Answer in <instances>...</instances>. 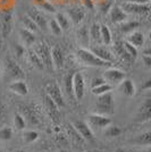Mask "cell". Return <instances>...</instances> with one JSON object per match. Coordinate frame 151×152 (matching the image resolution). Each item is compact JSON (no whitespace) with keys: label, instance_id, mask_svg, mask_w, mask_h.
Wrapping results in <instances>:
<instances>
[{"label":"cell","instance_id":"6da1fadb","mask_svg":"<svg viewBox=\"0 0 151 152\" xmlns=\"http://www.w3.org/2000/svg\"><path fill=\"white\" fill-rule=\"evenodd\" d=\"M95 114L103 116H110L115 114V100L111 91L98 95L95 101Z\"/></svg>","mask_w":151,"mask_h":152},{"label":"cell","instance_id":"7a4b0ae2","mask_svg":"<svg viewBox=\"0 0 151 152\" xmlns=\"http://www.w3.org/2000/svg\"><path fill=\"white\" fill-rule=\"evenodd\" d=\"M76 56L81 63L86 65V66H91V67H105L109 64L99 59L98 57H95L92 53V51L88 48H80L76 52Z\"/></svg>","mask_w":151,"mask_h":152},{"label":"cell","instance_id":"3957f363","mask_svg":"<svg viewBox=\"0 0 151 152\" xmlns=\"http://www.w3.org/2000/svg\"><path fill=\"white\" fill-rule=\"evenodd\" d=\"M5 77L9 83L24 78L23 69L12 58H7L5 60Z\"/></svg>","mask_w":151,"mask_h":152},{"label":"cell","instance_id":"277c9868","mask_svg":"<svg viewBox=\"0 0 151 152\" xmlns=\"http://www.w3.org/2000/svg\"><path fill=\"white\" fill-rule=\"evenodd\" d=\"M12 30H13V12L10 9L0 10V35L1 38H8Z\"/></svg>","mask_w":151,"mask_h":152},{"label":"cell","instance_id":"5b68a950","mask_svg":"<svg viewBox=\"0 0 151 152\" xmlns=\"http://www.w3.org/2000/svg\"><path fill=\"white\" fill-rule=\"evenodd\" d=\"M34 51L37 52L40 59L43 63L44 68H47L48 70H51L54 68L52 66V61H51V49L49 48V45H47L45 42H39L35 45V49Z\"/></svg>","mask_w":151,"mask_h":152},{"label":"cell","instance_id":"8992f818","mask_svg":"<svg viewBox=\"0 0 151 152\" xmlns=\"http://www.w3.org/2000/svg\"><path fill=\"white\" fill-rule=\"evenodd\" d=\"M45 94L50 98L52 101L56 103L59 108L65 107V100H64L62 90L56 82H50L45 86Z\"/></svg>","mask_w":151,"mask_h":152},{"label":"cell","instance_id":"52a82bcc","mask_svg":"<svg viewBox=\"0 0 151 152\" xmlns=\"http://www.w3.org/2000/svg\"><path fill=\"white\" fill-rule=\"evenodd\" d=\"M120 8L126 14L134 15H149L150 4H132V2H122Z\"/></svg>","mask_w":151,"mask_h":152},{"label":"cell","instance_id":"ba28073f","mask_svg":"<svg viewBox=\"0 0 151 152\" xmlns=\"http://www.w3.org/2000/svg\"><path fill=\"white\" fill-rule=\"evenodd\" d=\"M85 81L82 73L76 72L73 75V93L76 100H82L85 93Z\"/></svg>","mask_w":151,"mask_h":152},{"label":"cell","instance_id":"9c48e42d","mask_svg":"<svg viewBox=\"0 0 151 152\" xmlns=\"http://www.w3.org/2000/svg\"><path fill=\"white\" fill-rule=\"evenodd\" d=\"M26 16H29L37 24L39 28H41L43 31L48 30V20H47L45 16L43 15V13L41 10H39L38 8H35V7L29 8L27 12H26Z\"/></svg>","mask_w":151,"mask_h":152},{"label":"cell","instance_id":"30bf717a","mask_svg":"<svg viewBox=\"0 0 151 152\" xmlns=\"http://www.w3.org/2000/svg\"><path fill=\"white\" fill-rule=\"evenodd\" d=\"M126 77L125 73L123 70L117 69V68H109L103 73L102 78L106 81V83L113 85H118L124 78Z\"/></svg>","mask_w":151,"mask_h":152},{"label":"cell","instance_id":"8fae6325","mask_svg":"<svg viewBox=\"0 0 151 152\" xmlns=\"http://www.w3.org/2000/svg\"><path fill=\"white\" fill-rule=\"evenodd\" d=\"M89 126L93 127L95 129H102L106 128L108 125L111 124V121L108 116H103V115L99 114H92L89 116Z\"/></svg>","mask_w":151,"mask_h":152},{"label":"cell","instance_id":"7c38bea8","mask_svg":"<svg viewBox=\"0 0 151 152\" xmlns=\"http://www.w3.org/2000/svg\"><path fill=\"white\" fill-rule=\"evenodd\" d=\"M151 118V100L150 98H147L142 104L138 109V113L135 116V121L138 123H144L150 121Z\"/></svg>","mask_w":151,"mask_h":152},{"label":"cell","instance_id":"4fadbf2b","mask_svg":"<svg viewBox=\"0 0 151 152\" xmlns=\"http://www.w3.org/2000/svg\"><path fill=\"white\" fill-rule=\"evenodd\" d=\"M43 102H44V108L47 109L48 115L50 116V118L52 119V121L57 124L58 121H60V110H59L60 108L58 107L56 103L52 101L47 94L44 95Z\"/></svg>","mask_w":151,"mask_h":152},{"label":"cell","instance_id":"5bb4252c","mask_svg":"<svg viewBox=\"0 0 151 152\" xmlns=\"http://www.w3.org/2000/svg\"><path fill=\"white\" fill-rule=\"evenodd\" d=\"M66 16L68 17L70 23H73L75 25H78V24L82 23L83 18L85 16V12H84V9H83L82 7L72 6L66 10Z\"/></svg>","mask_w":151,"mask_h":152},{"label":"cell","instance_id":"9a60e30c","mask_svg":"<svg viewBox=\"0 0 151 152\" xmlns=\"http://www.w3.org/2000/svg\"><path fill=\"white\" fill-rule=\"evenodd\" d=\"M74 128L78 132V134L83 137L84 141H93V132L91 129V127L89 126L85 121H75L72 124Z\"/></svg>","mask_w":151,"mask_h":152},{"label":"cell","instance_id":"2e32d148","mask_svg":"<svg viewBox=\"0 0 151 152\" xmlns=\"http://www.w3.org/2000/svg\"><path fill=\"white\" fill-rule=\"evenodd\" d=\"M51 61H52V66L56 69H60L63 68L64 63H65V55L62 48L59 47H54L51 48Z\"/></svg>","mask_w":151,"mask_h":152},{"label":"cell","instance_id":"e0dca14e","mask_svg":"<svg viewBox=\"0 0 151 152\" xmlns=\"http://www.w3.org/2000/svg\"><path fill=\"white\" fill-rule=\"evenodd\" d=\"M108 14H109L110 20L114 24H120V23L125 22L127 18V14L120 8V6H111Z\"/></svg>","mask_w":151,"mask_h":152},{"label":"cell","instance_id":"ac0fdd59","mask_svg":"<svg viewBox=\"0 0 151 152\" xmlns=\"http://www.w3.org/2000/svg\"><path fill=\"white\" fill-rule=\"evenodd\" d=\"M90 50L92 51V53L95 57H98L99 59L106 61V63H111L114 60V56L110 51L108 50L106 47L102 45H97V47H91Z\"/></svg>","mask_w":151,"mask_h":152},{"label":"cell","instance_id":"d6986e66","mask_svg":"<svg viewBox=\"0 0 151 152\" xmlns=\"http://www.w3.org/2000/svg\"><path fill=\"white\" fill-rule=\"evenodd\" d=\"M8 89L10 90L13 93L18 95H27L29 93V89H27V85L23 80H18V81H14V82L9 83L8 85Z\"/></svg>","mask_w":151,"mask_h":152},{"label":"cell","instance_id":"ffe728a7","mask_svg":"<svg viewBox=\"0 0 151 152\" xmlns=\"http://www.w3.org/2000/svg\"><path fill=\"white\" fill-rule=\"evenodd\" d=\"M126 41L128 43H131L132 45H134L136 49H139L140 47H142L144 43V34L140 31H133L131 33H128V37L126 39Z\"/></svg>","mask_w":151,"mask_h":152},{"label":"cell","instance_id":"44dd1931","mask_svg":"<svg viewBox=\"0 0 151 152\" xmlns=\"http://www.w3.org/2000/svg\"><path fill=\"white\" fill-rule=\"evenodd\" d=\"M19 38H21V41H22V43L26 47H31L32 45H34L35 43V33H33V32L29 31V30H26L24 27H22L21 30H19Z\"/></svg>","mask_w":151,"mask_h":152},{"label":"cell","instance_id":"7402d4cb","mask_svg":"<svg viewBox=\"0 0 151 152\" xmlns=\"http://www.w3.org/2000/svg\"><path fill=\"white\" fill-rule=\"evenodd\" d=\"M77 42L81 45L82 48H88L90 45V35H89V27L88 26H82L80 27L77 32Z\"/></svg>","mask_w":151,"mask_h":152},{"label":"cell","instance_id":"603a6c76","mask_svg":"<svg viewBox=\"0 0 151 152\" xmlns=\"http://www.w3.org/2000/svg\"><path fill=\"white\" fill-rule=\"evenodd\" d=\"M118 85H119V91L126 96H133L135 94V86L131 80L124 78Z\"/></svg>","mask_w":151,"mask_h":152},{"label":"cell","instance_id":"cb8c5ba5","mask_svg":"<svg viewBox=\"0 0 151 152\" xmlns=\"http://www.w3.org/2000/svg\"><path fill=\"white\" fill-rule=\"evenodd\" d=\"M33 2H34L35 8H38L39 10H42V12L49 14H56V9H55L54 5L49 2L48 0H33Z\"/></svg>","mask_w":151,"mask_h":152},{"label":"cell","instance_id":"d4e9b609","mask_svg":"<svg viewBox=\"0 0 151 152\" xmlns=\"http://www.w3.org/2000/svg\"><path fill=\"white\" fill-rule=\"evenodd\" d=\"M100 38H101V43L105 45H111L113 42V37H111V32L109 30V27L105 24H100Z\"/></svg>","mask_w":151,"mask_h":152},{"label":"cell","instance_id":"484cf974","mask_svg":"<svg viewBox=\"0 0 151 152\" xmlns=\"http://www.w3.org/2000/svg\"><path fill=\"white\" fill-rule=\"evenodd\" d=\"M132 143L141 146H149L151 144V133L148 131L145 133L140 134L132 141Z\"/></svg>","mask_w":151,"mask_h":152},{"label":"cell","instance_id":"4316f807","mask_svg":"<svg viewBox=\"0 0 151 152\" xmlns=\"http://www.w3.org/2000/svg\"><path fill=\"white\" fill-rule=\"evenodd\" d=\"M89 35H90V40H92L95 43H101L100 38V24L98 23H93L91 27H89Z\"/></svg>","mask_w":151,"mask_h":152},{"label":"cell","instance_id":"83f0119b","mask_svg":"<svg viewBox=\"0 0 151 152\" xmlns=\"http://www.w3.org/2000/svg\"><path fill=\"white\" fill-rule=\"evenodd\" d=\"M29 60H30V63H31V65L34 67V68H37L38 70L44 69V66H43L42 60L40 59V57L37 55V52H35L34 50L29 51Z\"/></svg>","mask_w":151,"mask_h":152},{"label":"cell","instance_id":"f1b7e54d","mask_svg":"<svg viewBox=\"0 0 151 152\" xmlns=\"http://www.w3.org/2000/svg\"><path fill=\"white\" fill-rule=\"evenodd\" d=\"M56 22L58 23V25L60 26L62 31H67L70 27V20L68 19V17L66 16V14L64 13H56Z\"/></svg>","mask_w":151,"mask_h":152},{"label":"cell","instance_id":"f546056e","mask_svg":"<svg viewBox=\"0 0 151 152\" xmlns=\"http://www.w3.org/2000/svg\"><path fill=\"white\" fill-rule=\"evenodd\" d=\"M67 133H68L69 139L72 140V142L75 143V144H83L85 142L82 136L78 134V132L74 128L73 125H68L67 126Z\"/></svg>","mask_w":151,"mask_h":152},{"label":"cell","instance_id":"4dcf8cb0","mask_svg":"<svg viewBox=\"0 0 151 152\" xmlns=\"http://www.w3.org/2000/svg\"><path fill=\"white\" fill-rule=\"evenodd\" d=\"M141 25L138 20H132V22H123L119 24V31L122 33H131L135 31L139 26Z\"/></svg>","mask_w":151,"mask_h":152},{"label":"cell","instance_id":"1f68e13d","mask_svg":"<svg viewBox=\"0 0 151 152\" xmlns=\"http://www.w3.org/2000/svg\"><path fill=\"white\" fill-rule=\"evenodd\" d=\"M21 23H22V25H23L24 28L33 32V33H37V32L40 31V28L37 26V24H35L29 16H26V15L23 16V17H21Z\"/></svg>","mask_w":151,"mask_h":152},{"label":"cell","instance_id":"d6a6232c","mask_svg":"<svg viewBox=\"0 0 151 152\" xmlns=\"http://www.w3.org/2000/svg\"><path fill=\"white\" fill-rule=\"evenodd\" d=\"M73 75H74L73 73L67 74L65 80H64V91L69 98L74 96V93H73Z\"/></svg>","mask_w":151,"mask_h":152},{"label":"cell","instance_id":"836d02e7","mask_svg":"<svg viewBox=\"0 0 151 152\" xmlns=\"http://www.w3.org/2000/svg\"><path fill=\"white\" fill-rule=\"evenodd\" d=\"M48 28L50 30V32L55 35V37H60L63 34V31L60 28V26L58 25V23L56 22V19L52 18L48 22Z\"/></svg>","mask_w":151,"mask_h":152},{"label":"cell","instance_id":"e575fe53","mask_svg":"<svg viewBox=\"0 0 151 152\" xmlns=\"http://www.w3.org/2000/svg\"><path fill=\"white\" fill-rule=\"evenodd\" d=\"M113 89V86L110 85V84H108V83H103V84H101L99 86H95L92 89V93L95 95H101L103 94V93H107V92H110Z\"/></svg>","mask_w":151,"mask_h":152},{"label":"cell","instance_id":"d590c367","mask_svg":"<svg viewBox=\"0 0 151 152\" xmlns=\"http://www.w3.org/2000/svg\"><path fill=\"white\" fill-rule=\"evenodd\" d=\"M14 125L16 127V129L18 131H22L24 129L26 126V121H25V117L22 116L21 114H15L14 115Z\"/></svg>","mask_w":151,"mask_h":152},{"label":"cell","instance_id":"8d00e7d4","mask_svg":"<svg viewBox=\"0 0 151 152\" xmlns=\"http://www.w3.org/2000/svg\"><path fill=\"white\" fill-rule=\"evenodd\" d=\"M120 134H122V129L115 125H108L106 131H105V135L108 137H117Z\"/></svg>","mask_w":151,"mask_h":152},{"label":"cell","instance_id":"74e56055","mask_svg":"<svg viewBox=\"0 0 151 152\" xmlns=\"http://www.w3.org/2000/svg\"><path fill=\"white\" fill-rule=\"evenodd\" d=\"M39 139V134L35 131H26L23 134V141L25 142L26 144H30L35 142Z\"/></svg>","mask_w":151,"mask_h":152},{"label":"cell","instance_id":"f35d334b","mask_svg":"<svg viewBox=\"0 0 151 152\" xmlns=\"http://www.w3.org/2000/svg\"><path fill=\"white\" fill-rule=\"evenodd\" d=\"M123 47H124L125 51L127 52V55L134 60V59L136 58V56H138V49H136L134 45H131V43H128L126 40L125 41H123Z\"/></svg>","mask_w":151,"mask_h":152},{"label":"cell","instance_id":"ab89813d","mask_svg":"<svg viewBox=\"0 0 151 152\" xmlns=\"http://www.w3.org/2000/svg\"><path fill=\"white\" fill-rule=\"evenodd\" d=\"M115 51H116L117 55H119L124 60H126V61H133V59L127 55V52H126L125 49H124L123 42H122V43H116V45H115Z\"/></svg>","mask_w":151,"mask_h":152},{"label":"cell","instance_id":"60d3db41","mask_svg":"<svg viewBox=\"0 0 151 152\" xmlns=\"http://www.w3.org/2000/svg\"><path fill=\"white\" fill-rule=\"evenodd\" d=\"M13 137V129L9 126L0 128V140L1 141H9Z\"/></svg>","mask_w":151,"mask_h":152},{"label":"cell","instance_id":"b9f144b4","mask_svg":"<svg viewBox=\"0 0 151 152\" xmlns=\"http://www.w3.org/2000/svg\"><path fill=\"white\" fill-rule=\"evenodd\" d=\"M111 2L110 1H102L99 4V10H100L102 14H108L109 9L111 8Z\"/></svg>","mask_w":151,"mask_h":152},{"label":"cell","instance_id":"7bdbcfd3","mask_svg":"<svg viewBox=\"0 0 151 152\" xmlns=\"http://www.w3.org/2000/svg\"><path fill=\"white\" fill-rule=\"evenodd\" d=\"M24 52H25V50H24V47L21 45H16L15 47H14V53H15V56L16 57H22L23 55H24Z\"/></svg>","mask_w":151,"mask_h":152},{"label":"cell","instance_id":"ee69618b","mask_svg":"<svg viewBox=\"0 0 151 152\" xmlns=\"http://www.w3.org/2000/svg\"><path fill=\"white\" fill-rule=\"evenodd\" d=\"M103 83H106V81H105L102 77H95V78L92 80V82H91V88L93 89V88L99 86V85L103 84Z\"/></svg>","mask_w":151,"mask_h":152},{"label":"cell","instance_id":"f6af8a7d","mask_svg":"<svg viewBox=\"0 0 151 152\" xmlns=\"http://www.w3.org/2000/svg\"><path fill=\"white\" fill-rule=\"evenodd\" d=\"M5 115H6V106H5V103L2 102L1 98H0V121L4 119Z\"/></svg>","mask_w":151,"mask_h":152},{"label":"cell","instance_id":"bcb514c9","mask_svg":"<svg viewBox=\"0 0 151 152\" xmlns=\"http://www.w3.org/2000/svg\"><path fill=\"white\" fill-rule=\"evenodd\" d=\"M142 60H143V63H144L145 67L150 68L151 67V55H143V56H142Z\"/></svg>","mask_w":151,"mask_h":152},{"label":"cell","instance_id":"7dc6e473","mask_svg":"<svg viewBox=\"0 0 151 152\" xmlns=\"http://www.w3.org/2000/svg\"><path fill=\"white\" fill-rule=\"evenodd\" d=\"M151 89V78H148L144 82V84L141 86V90L142 91H149Z\"/></svg>","mask_w":151,"mask_h":152},{"label":"cell","instance_id":"c3c4849f","mask_svg":"<svg viewBox=\"0 0 151 152\" xmlns=\"http://www.w3.org/2000/svg\"><path fill=\"white\" fill-rule=\"evenodd\" d=\"M123 2H132V4H150V0H123Z\"/></svg>","mask_w":151,"mask_h":152},{"label":"cell","instance_id":"681fc988","mask_svg":"<svg viewBox=\"0 0 151 152\" xmlns=\"http://www.w3.org/2000/svg\"><path fill=\"white\" fill-rule=\"evenodd\" d=\"M82 2H83V6L85 7V8H88V9H92L93 8L92 0H82Z\"/></svg>","mask_w":151,"mask_h":152},{"label":"cell","instance_id":"f907efd6","mask_svg":"<svg viewBox=\"0 0 151 152\" xmlns=\"http://www.w3.org/2000/svg\"><path fill=\"white\" fill-rule=\"evenodd\" d=\"M116 152H126V151L124 150V149H117V150H116Z\"/></svg>","mask_w":151,"mask_h":152},{"label":"cell","instance_id":"816d5d0a","mask_svg":"<svg viewBox=\"0 0 151 152\" xmlns=\"http://www.w3.org/2000/svg\"><path fill=\"white\" fill-rule=\"evenodd\" d=\"M48 1H49V2H51V1H57V0H48Z\"/></svg>","mask_w":151,"mask_h":152},{"label":"cell","instance_id":"f5cc1de1","mask_svg":"<svg viewBox=\"0 0 151 152\" xmlns=\"http://www.w3.org/2000/svg\"><path fill=\"white\" fill-rule=\"evenodd\" d=\"M17 152H25V151H23V150H18Z\"/></svg>","mask_w":151,"mask_h":152},{"label":"cell","instance_id":"db71d44e","mask_svg":"<svg viewBox=\"0 0 151 152\" xmlns=\"http://www.w3.org/2000/svg\"><path fill=\"white\" fill-rule=\"evenodd\" d=\"M0 152H2V151H0Z\"/></svg>","mask_w":151,"mask_h":152}]
</instances>
